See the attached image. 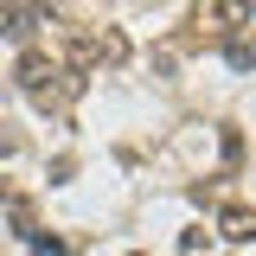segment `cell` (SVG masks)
Instances as JSON below:
<instances>
[{"label": "cell", "instance_id": "cell-4", "mask_svg": "<svg viewBox=\"0 0 256 256\" xmlns=\"http://www.w3.org/2000/svg\"><path fill=\"white\" fill-rule=\"evenodd\" d=\"M224 58L237 64V70H256V45H250V38H230V45H224Z\"/></svg>", "mask_w": 256, "mask_h": 256}, {"label": "cell", "instance_id": "cell-2", "mask_svg": "<svg viewBox=\"0 0 256 256\" xmlns=\"http://www.w3.org/2000/svg\"><path fill=\"white\" fill-rule=\"evenodd\" d=\"M218 230L230 237V244H256V212H250V205H224Z\"/></svg>", "mask_w": 256, "mask_h": 256}, {"label": "cell", "instance_id": "cell-5", "mask_svg": "<svg viewBox=\"0 0 256 256\" xmlns=\"http://www.w3.org/2000/svg\"><path fill=\"white\" fill-rule=\"evenodd\" d=\"M134 256H141V250H134Z\"/></svg>", "mask_w": 256, "mask_h": 256}, {"label": "cell", "instance_id": "cell-3", "mask_svg": "<svg viewBox=\"0 0 256 256\" xmlns=\"http://www.w3.org/2000/svg\"><path fill=\"white\" fill-rule=\"evenodd\" d=\"M0 32H6V38H26V32H32V13H26V6H6V13H0Z\"/></svg>", "mask_w": 256, "mask_h": 256}, {"label": "cell", "instance_id": "cell-1", "mask_svg": "<svg viewBox=\"0 0 256 256\" xmlns=\"http://www.w3.org/2000/svg\"><path fill=\"white\" fill-rule=\"evenodd\" d=\"M256 13V0H198V26H244V20H250Z\"/></svg>", "mask_w": 256, "mask_h": 256}]
</instances>
